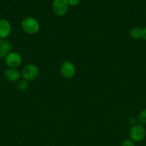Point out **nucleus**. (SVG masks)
<instances>
[{"mask_svg": "<svg viewBox=\"0 0 146 146\" xmlns=\"http://www.w3.org/2000/svg\"><path fill=\"white\" fill-rule=\"evenodd\" d=\"M145 128L141 124L137 123L134 125H132L130 131H129V137H130V139L134 141L135 143L141 142L145 138Z\"/></svg>", "mask_w": 146, "mask_h": 146, "instance_id": "nucleus-2", "label": "nucleus"}, {"mask_svg": "<svg viewBox=\"0 0 146 146\" xmlns=\"http://www.w3.org/2000/svg\"><path fill=\"white\" fill-rule=\"evenodd\" d=\"M40 74V71L37 66L34 64H28L23 68L21 71V76L23 78L27 81H34Z\"/></svg>", "mask_w": 146, "mask_h": 146, "instance_id": "nucleus-3", "label": "nucleus"}, {"mask_svg": "<svg viewBox=\"0 0 146 146\" xmlns=\"http://www.w3.org/2000/svg\"><path fill=\"white\" fill-rule=\"evenodd\" d=\"M69 6L67 0H54L52 5L53 11L56 15L62 17L67 12Z\"/></svg>", "mask_w": 146, "mask_h": 146, "instance_id": "nucleus-4", "label": "nucleus"}, {"mask_svg": "<svg viewBox=\"0 0 146 146\" xmlns=\"http://www.w3.org/2000/svg\"><path fill=\"white\" fill-rule=\"evenodd\" d=\"M121 146H135V143L134 141H133L131 139L128 138V139L125 140L122 143Z\"/></svg>", "mask_w": 146, "mask_h": 146, "instance_id": "nucleus-13", "label": "nucleus"}, {"mask_svg": "<svg viewBox=\"0 0 146 146\" xmlns=\"http://www.w3.org/2000/svg\"><path fill=\"white\" fill-rule=\"evenodd\" d=\"M1 54H0V58H1Z\"/></svg>", "mask_w": 146, "mask_h": 146, "instance_id": "nucleus-18", "label": "nucleus"}, {"mask_svg": "<svg viewBox=\"0 0 146 146\" xmlns=\"http://www.w3.org/2000/svg\"><path fill=\"white\" fill-rule=\"evenodd\" d=\"M67 1H68L69 5L72 6V7L77 6L80 3V0H67Z\"/></svg>", "mask_w": 146, "mask_h": 146, "instance_id": "nucleus-14", "label": "nucleus"}, {"mask_svg": "<svg viewBox=\"0 0 146 146\" xmlns=\"http://www.w3.org/2000/svg\"><path fill=\"white\" fill-rule=\"evenodd\" d=\"M142 31H143V29L140 27H133L130 31V37L135 40L140 39L142 38Z\"/></svg>", "mask_w": 146, "mask_h": 146, "instance_id": "nucleus-10", "label": "nucleus"}, {"mask_svg": "<svg viewBox=\"0 0 146 146\" xmlns=\"http://www.w3.org/2000/svg\"><path fill=\"white\" fill-rule=\"evenodd\" d=\"M4 76L8 81L11 82H15L19 80L21 76V73L17 68H9L4 72Z\"/></svg>", "mask_w": 146, "mask_h": 146, "instance_id": "nucleus-8", "label": "nucleus"}, {"mask_svg": "<svg viewBox=\"0 0 146 146\" xmlns=\"http://www.w3.org/2000/svg\"><path fill=\"white\" fill-rule=\"evenodd\" d=\"M137 118H136L135 117H131L130 118V123H131L132 125H134L137 123Z\"/></svg>", "mask_w": 146, "mask_h": 146, "instance_id": "nucleus-15", "label": "nucleus"}, {"mask_svg": "<svg viewBox=\"0 0 146 146\" xmlns=\"http://www.w3.org/2000/svg\"><path fill=\"white\" fill-rule=\"evenodd\" d=\"M11 44L7 40H4L0 46V54L1 57H6L10 52H11Z\"/></svg>", "mask_w": 146, "mask_h": 146, "instance_id": "nucleus-9", "label": "nucleus"}, {"mask_svg": "<svg viewBox=\"0 0 146 146\" xmlns=\"http://www.w3.org/2000/svg\"><path fill=\"white\" fill-rule=\"evenodd\" d=\"M60 72L63 77L66 78H72L74 76L76 68L74 64L68 61H64L60 66Z\"/></svg>", "mask_w": 146, "mask_h": 146, "instance_id": "nucleus-5", "label": "nucleus"}, {"mask_svg": "<svg viewBox=\"0 0 146 146\" xmlns=\"http://www.w3.org/2000/svg\"><path fill=\"white\" fill-rule=\"evenodd\" d=\"M142 38L146 41V27L144 29H143V31H142Z\"/></svg>", "mask_w": 146, "mask_h": 146, "instance_id": "nucleus-16", "label": "nucleus"}, {"mask_svg": "<svg viewBox=\"0 0 146 146\" xmlns=\"http://www.w3.org/2000/svg\"><path fill=\"white\" fill-rule=\"evenodd\" d=\"M28 88V81L26 80H21L17 84V88L20 91H24Z\"/></svg>", "mask_w": 146, "mask_h": 146, "instance_id": "nucleus-12", "label": "nucleus"}, {"mask_svg": "<svg viewBox=\"0 0 146 146\" xmlns=\"http://www.w3.org/2000/svg\"><path fill=\"white\" fill-rule=\"evenodd\" d=\"M11 31V26L9 21L0 19V38H6L9 36Z\"/></svg>", "mask_w": 146, "mask_h": 146, "instance_id": "nucleus-7", "label": "nucleus"}, {"mask_svg": "<svg viewBox=\"0 0 146 146\" xmlns=\"http://www.w3.org/2000/svg\"><path fill=\"white\" fill-rule=\"evenodd\" d=\"M21 28L25 33L33 35L37 34L40 30V24L34 17H27L21 21Z\"/></svg>", "mask_w": 146, "mask_h": 146, "instance_id": "nucleus-1", "label": "nucleus"}, {"mask_svg": "<svg viewBox=\"0 0 146 146\" xmlns=\"http://www.w3.org/2000/svg\"><path fill=\"white\" fill-rule=\"evenodd\" d=\"M21 56L17 52H10L5 57V63L9 68H17L21 65Z\"/></svg>", "mask_w": 146, "mask_h": 146, "instance_id": "nucleus-6", "label": "nucleus"}, {"mask_svg": "<svg viewBox=\"0 0 146 146\" xmlns=\"http://www.w3.org/2000/svg\"><path fill=\"white\" fill-rule=\"evenodd\" d=\"M3 41H4V40H3L2 38H0V46H1V44H2Z\"/></svg>", "mask_w": 146, "mask_h": 146, "instance_id": "nucleus-17", "label": "nucleus"}, {"mask_svg": "<svg viewBox=\"0 0 146 146\" xmlns=\"http://www.w3.org/2000/svg\"><path fill=\"white\" fill-rule=\"evenodd\" d=\"M137 121L140 123V124L143 125L146 124V108L142 110L137 115Z\"/></svg>", "mask_w": 146, "mask_h": 146, "instance_id": "nucleus-11", "label": "nucleus"}]
</instances>
